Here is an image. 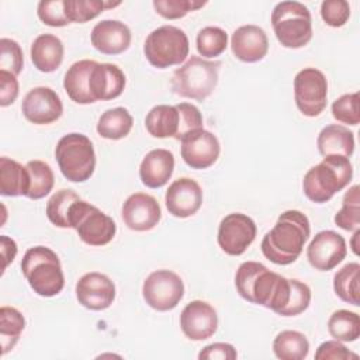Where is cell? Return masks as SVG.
Returning <instances> with one entry per match:
<instances>
[{
    "label": "cell",
    "mask_w": 360,
    "mask_h": 360,
    "mask_svg": "<svg viewBox=\"0 0 360 360\" xmlns=\"http://www.w3.org/2000/svg\"><path fill=\"white\" fill-rule=\"evenodd\" d=\"M22 49L17 41L10 38L0 39V70H6L18 76L22 70Z\"/></svg>",
    "instance_id": "cell-42"
},
{
    "label": "cell",
    "mask_w": 360,
    "mask_h": 360,
    "mask_svg": "<svg viewBox=\"0 0 360 360\" xmlns=\"http://www.w3.org/2000/svg\"><path fill=\"white\" fill-rule=\"evenodd\" d=\"M221 62L191 55L172 77V90L180 97L197 101L205 100L218 84Z\"/></svg>",
    "instance_id": "cell-5"
},
{
    "label": "cell",
    "mask_w": 360,
    "mask_h": 360,
    "mask_svg": "<svg viewBox=\"0 0 360 360\" xmlns=\"http://www.w3.org/2000/svg\"><path fill=\"white\" fill-rule=\"evenodd\" d=\"M125 87V75L114 63H96L90 76V91L96 101L114 100Z\"/></svg>",
    "instance_id": "cell-23"
},
{
    "label": "cell",
    "mask_w": 360,
    "mask_h": 360,
    "mask_svg": "<svg viewBox=\"0 0 360 360\" xmlns=\"http://www.w3.org/2000/svg\"><path fill=\"white\" fill-rule=\"evenodd\" d=\"M359 235H360V229H357V231H354V235H353V240H352V249H353V252H354V255H359V246H357V243H356V240H357V238H359Z\"/></svg>",
    "instance_id": "cell-50"
},
{
    "label": "cell",
    "mask_w": 360,
    "mask_h": 360,
    "mask_svg": "<svg viewBox=\"0 0 360 360\" xmlns=\"http://www.w3.org/2000/svg\"><path fill=\"white\" fill-rule=\"evenodd\" d=\"M184 295L181 277L172 270H155L143 281L142 297L145 302L160 312L177 307Z\"/></svg>",
    "instance_id": "cell-10"
},
{
    "label": "cell",
    "mask_w": 360,
    "mask_h": 360,
    "mask_svg": "<svg viewBox=\"0 0 360 360\" xmlns=\"http://www.w3.org/2000/svg\"><path fill=\"white\" fill-rule=\"evenodd\" d=\"M190 44L186 32L174 25H162L153 30L145 39L143 53L148 62L166 69L180 65L188 56Z\"/></svg>",
    "instance_id": "cell-8"
},
{
    "label": "cell",
    "mask_w": 360,
    "mask_h": 360,
    "mask_svg": "<svg viewBox=\"0 0 360 360\" xmlns=\"http://www.w3.org/2000/svg\"><path fill=\"white\" fill-rule=\"evenodd\" d=\"M273 352L280 360H302L308 356L309 342L298 330H283L273 340Z\"/></svg>",
    "instance_id": "cell-31"
},
{
    "label": "cell",
    "mask_w": 360,
    "mask_h": 360,
    "mask_svg": "<svg viewBox=\"0 0 360 360\" xmlns=\"http://www.w3.org/2000/svg\"><path fill=\"white\" fill-rule=\"evenodd\" d=\"M180 143L181 158L191 169H208L219 158L221 145L218 138L204 128L187 134Z\"/></svg>",
    "instance_id": "cell-14"
},
{
    "label": "cell",
    "mask_w": 360,
    "mask_h": 360,
    "mask_svg": "<svg viewBox=\"0 0 360 360\" xmlns=\"http://www.w3.org/2000/svg\"><path fill=\"white\" fill-rule=\"evenodd\" d=\"M297 108L305 117H318L326 108L328 80L316 68H304L294 77Z\"/></svg>",
    "instance_id": "cell-11"
},
{
    "label": "cell",
    "mask_w": 360,
    "mask_h": 360,
    "mask_svg": "<svg viewBox=\"0 0 360 360\" xmlns=\"http://www.w3.org/2000/svg\"><path fill=\"white\" fill-rule=\"evenodd\" d=\"M155 11L166 20L183 18L190 11L198 10L207 4L201 0H153Z\"/></svg>",
    "instance_id": "cell-40"
},
{
    "label": "cell",
    "mask_w": 360,
    "mask_h": 360,
    "mask_svg": "<svg viewBox=\"0 0 360 360\" xmlns=\"http://www.w3.org/2000/svg\"><path fill=\"white\" fill-rule=\"evenodd\" d=\"M174 156L167 149H152L139 165V179L149 188L163 187L173 174Z\"/></svg>",
    "instance_id": "cell-22"
},
{
    "label": "cell",
    "mask_w": 360,
    "mask_h": 360,
    "mask_svg": "<svg viewBox=\"0 0 360 360\" xmlns=\"http://www.w3.org/2000/svg\"><path fill=\"white\" fill-rule=\"evenodd\" d=\"M231 49L236 59L255 63L267 55L269 39L264 30L259 25H242L236 28L231 37Z\"/></svg>",
    "instance_id": "cell-20"
},
{
    "label": "cell",
    "mask_w": 360,
    "mask_h": 360,
    "mask_svg": "<svg viewBox=\"0 0 360 360\" xmlns=\"http://www.w3.org/2000/svg\"><path fill=\"white\" fill-rule=\"evenodd\" d=\"M255 221L242 212H231L218 226V245L229 256H240L256 238Z\"/></svg>",
    "instance_id": "cell-12"
},
{
    "label": "cell",
    "mask_w": 360,
    "mask_h": 360,
    "mask_svg": "<svg viewBox=\"0 0 360 360\" xmlns=\"http://www.w3.org/2000/svg\"><path fill=\"white\" fill-rule=\"evenodd\" d=\"M332 115L336 121L347 125H359L360 112H359V93H347L338 97L332 103Z\"/></svg>",
    "instance_id": "cell-39"
},
{
    "label": "cell",
    "mask_w": 360,
    "mask_h": 360,
    "mask_svg": "<svg viewBox=\"0 0 360 360\" xmlns=\"http://www.w3.org/2000/svg\"><path fill=\"white\" fill-rule=\"evenodd\" d=\"M195 45L201 56L217 58L221 53H224L228 46V34L225 30L219 27H204L197 34Z\"/></svg>",
    "instance_id": "cell-37"
},
{
    "label": "cell",
    "mask_w": 360,
    "mask_h": 360,
    "mask_svg": "<svg viewBox=\"0 0 360 360\" xmlns=\"http://www.w3.org/2000/svg\"><path fill=\"white\" fill-rule=\"evenodd\" d=\"M37 14L49 27H65L70 24L65 13V0H42L37 6Z\"/></svg>",
    "instance_id": "cell-44"
},
{
    "label": "cell",
    "mask_w": 360,
    "mask_h": 360,
    "mask_svg": "<svg viewBox=\"0 0 360 360\" xmlns=\"http://www.w3.org/2000/svg\"><path fill=\"white\" fill-rule=\"evenodd\" d=\"M134 125V118L124 107H115L104 111L97 122V134L101 138L118 141L125 138Z\"/></svg>",
    "instance_id": "cell-29"
},
{
    "label": "cell",
    "mask_w": 360,
    "mask_h": 360,
    "mask_svg": "<svg viewBox=\"0 0 360 360\" xmlns=\"http://www.w3.org/2000/svg\"><path fill=\"white\" fill-rule=\"evenodd\" d=\"M179 110L176 105L159 104L149 110L145 117L146 131L153 138H176L179 132Z\"/></svg>",
    "instance_id": "cell-28"
},
{
    "label": "cell",
    "mask_w": 360,
    "mask_h": 360,
    "mask_svg": "<svg viewBox=\"0 0 360 360\" xmlns=\"http://www.w3.org/2000/svg\"><path fill=\"white\" fill-rule=\"evenodd\" d=\"M291 281V292L287 305L283 308V311L278 314L281 316H297L302 314L311 302V288L295 278H290Z\"/></svg>",
    "instance_id": "cell-41"
},
{
    "label": "cell",
    "mask_w": 360,
    "mask_h": 360,
    "mask_svg": "<svg viewBox=\"0 0 360 360\" xmlns=\"http://www.w3.org/2000/svg\"><path fill=\"white\" fill-rule=\"evenodd\" d=\"M55 159L63 177L73 183L89 180L96 169V153L91 141L79 132L63 135L55 148Z\"/></svg>",
    "instance_id": "cell-6"
},
{
    "label": "cell",
    "mask_w": 360,
    "mask_h": 360,
    "mask_svg": "<svg viewBox=\"0 0 360 360\" xmlns=\"http://www.w3.org/2000/svg\"><path fill=\"white\" fill-rule=\"evenodd\" d=\"M0 246H1V256H3L1 271H4L17 255V243L14 242V239L8 238L7 235H1L0 236Z\"/></svg>",
    "instance_id": "cell-49"
},
{
    "label": "cell",
    "mask_w": 360,
    "mask_h": 360,
    "mask_svg": "<svg viewBox=\"0 0 360 360\" xmlns=\"http://www.w3.org/2000/svg\"><path fill=\"white\" fill-rule=\"evenodd\" d=\"M316 146L323 158L330 155L350 158L354 152V134L345 125L330 124L318 134Z\"/></svg>",
    "instance_id": "cell-26"
},
{
    "label": "cell",
    "mask_w": 360,
    "mask_h": 360,
    "mask_svg": "<svg viewBox=\"0 0 360 360\" xmlns=\"http://www.w3.org/2000/svg\"><path fill=\"white\" fill-rule=\"evenodd\" d=\"M347 248L342 235L326 229L318 232L307 248V259L309 264L319 271L335 269L346 257Z\"/></svg>",
    "instance_id": "cell-13"
},
{
    "label": "cell",
    "mask_w": 360,
    "mask_h": 360,
    "mask_svg": "<svg viewBox=\"0 0 360 360\" xmlns=\"http://www.w3.org/2000/svg\"><path fill=\"white\" fill-rule=\"evenodd\" d=\"M169 214L176 218H188L194 215L202 204V190L200 184L190 177L174 180L165 195Z\"/></svg>",
    "instance_id": "cell-19"
},
{
    "label": "cell",
    "mask_w": 360,
    "mask_h": 360,
    "mask_svg": "<svg viewBox=\"0 0 360 360\" xmlns=\"http://www.w3.org/2000/svg\"><path fill=\"white\" fill-rule=\"evenodd\" d=\"M63 44L53 34H41L31 44V60L44 73L55 72L63 60Z\"/></svg>",
    "instance_id": "cell-25"
},
{
    "label": "cell",
    "mask_w": 360,
    "mask_h": 360,
    "mask_svg": "<svg viewBox=\"0 0 360 360\" xmlns=\"http://www.w3.org/2000/svg\"><path fill=\"white\" fill-rule=\"evenodd\" d=\"M131 30L118 20H103L91 30V45L104 55H120L131 45Z\"/></svg>",
    "instance_id": "cell-21"
},
{
    "label": "cell",
    "mask_w": 360,
    "mask_h": 360,
    "mask_svg": "<svg viewBox=\"0 0 360 360\" xmlns=\"http://www.w3.org/2000/svg\"><path fill=\"white\" fill-rule=\"evenodd\" d=\"M238 357L236 349L231 343L217 342L207 345L198 353L200 360H235Z\"/></svg>",
    "instance_id": "cell-47"
},
{
    "label": "cell",
    "mask_w": 360,
    "mask_h": 360,
    "mask_svg": "<svg viewBox=\"0 0 360 360\" xmlns=\"http://www.w3.org/2000/svg\"><path fill=\"white\" fill-rule=\"evenodd\" d=\"M96 63L91 59H82L75 62L65 73L63 87L72 101L77 104L96 103L90 91V76Z\"/></svg>",
    "instance_id": "cell-24"
},
{
    "label": "cell",
    "mask_w": 360,
    "mask_h": 360,
    "mask_svg": "<svg viewBox=\"0 0 360 360\" xmlns=\"http://www.w3.org/2000/svg\"><path fill=\"white\" fill-rule=\"evenodd\" d=\"M335 294L345 302L360 305V264L356 262L345 264L333 276Z\"/></svg>",
    "instance_id": "cell-30"
},
{
    "label": "cell",
    "mask_w": 360,
    "mask_h": 360,
    "mask_svg": "<svg viewBox=\"0 0 360 360\" xmlns=\"http://www.w3.org/2000/svg\"><path fill=\"white\" fill-rule=\"evenodd\" d=\"M21 271L34 292L41 297H53L63 290L65 276L60 260L46 246L30 248L21 260Z\"/></svg>",
    "instance_id": "cell-4"
},
{
    "label": "cell",
    "mask_w": 360,
    "mask_h": 360,
    "mask_svg": "<svg viewBox=\"0 0 360 360\" xmlns=\"http://www.w3.org/2000/svg\"><path fill=\"white\" fill-rule=\"evenodd\" d=\"M271 27L276 38L285 48H302L312 38L311 13L300 1L277 3L271 11Z\"/></svg>",
    "instance_id": "cell-7"
},
{
    "label": "cell",
    "mask_w": 360,
    "mask_h": 360,
    "mask_svg": "<svg viewBox=\"0 0 360 360\" xmlns=\"http://www.w3.org/2000/svg\"><path fill=\"white\" fill-rule=\"evenodd\" d=\"M30 173V190L27 197L31 200H41L48 195L55 184V176L51 166L44 160H30L27 165Z\"/></svg>",
    "instance_id": "cell-35"
},
{
    "label": "cell",
    "mask_w": 360,
    "mask_h": 360,
    "mask_svg": "<svg viewBox=\"0 0 360 360\" xmlns=\"http://www.w3.org/2000/svg\"><path fill=\"white\" fill-rule=\"evenodd\" d=\"M18 96V80L10 72L0 70V105L7 107L15 101Z\"/></svg>",
    "instance_id": "cell-48"
},
{
    "label": "cell",
    "mask_w": 360,
    "mask_h": 360,
    "mask_svg": "<svg viewBox=\"0 0 360 360\" xmlns=\"http://www.w3.org/2000/svg\"><path fill=\"white\" fill-rule=\"evenodd\" d=\"M359 356L350 352L340 340H326L321 343L315 352L316 360H349L357 359Z\"/></svg>",
    "instance_id": "cell-46"
},
{
    "label": "cell",
    "mask_w": 360,
    "mask_h": 360,
    "mask_svg": "<svg viewBox=\"0 0 360 360\" xmlns=\"http://www.w3.org/2000/svg\"><path fill=\"white\" fill-rule=\"evenodd\" d=\"M80 197L70 188H60L46 202V217L58 228H70V211Z\"/></svg>",
    "instance_id": "cell-32"
},
{
    "label": "cell",
    "mask_w": 360,
    "mask_h": 360,
    "mask_svg": "<svg viewBox=\"0 0 360 360\" xmlns=\"http://www.w3.org/2000/svg\"><path fill=\"white\" fill-rule=\"evenodd\" d=\"M238 294L248 302L262 305L277 315L287 305L291 281L259 262H243L235 274Z\"/></svg>",
    "instance_id": "cell-1"
},
{
    "label": "cell",
    "mask_w": 360,
    "mask_h": 360,
    "mask_svg": "<svg viewBox=\"0 0 360 360\" xmlns=\"http://www.w3.org/2000/svg\"><path fill=\"white\" fill-rule=\"evenodd\" d=\"M321 17L329 27H343L350 17V6L346 0H325L321 4Z\"/></svg>",
    "instance_id": "cell-45"
},
{
    "label": "cell",
    "mask_w": 360,
    "mask_h": 360,
    "mask_svg": "<svg viewBox=\"0 0 360 360\" xmlns=\"http://www.w3.org/2000/svg\"><path fill=\"white\" fill-rule=\"evenodd\" d=\"M121 217L131 231L145 232L153 229L159 224L162 211L153 195L146 193H134L124 201Z\"/></svg>",
    "instance_id": "cell-16"
},
{
    "label": "cell",
    "mask_w": 360,
    "mask_h": 360,
    "mask_svg": "<svg viewBox=\"0 0 360 360\" xmlns=\"http://www.w3.org/2000/svg\"><path fill=\"white\" fill-rule=\"evenodd\" d=\"M24 328L25 318L17 308L7 305L0 308V342L3 349L1 354H6L15 346Z\"/></svg>",
    "instance_id": "cell-33"
},
{
    "label": "cell",
    "mask_w": 360,
    "mask_h": 360,
    "mask_svg": "<svg viewBox=\"0 0 360 360\" xmlns=\"http://www.w3.org/2000/svg\"><path fill=\"white\" fill-rule=\"evenodd\" d=\"M353 177V166L346 156L330 155L312 166L302 179V191L308 200L316 204L329 201L342 191Z\"/></svg>",
    "instance_id": "cell-3"
},
{
    "label": "cell",
    "mask_w": 360,
    "mask_h": 360,
    "mask_svg": "<svg viewBox=\"0 0 360 360\" xmlns=\"http://www.w3.org/2000/svg\"><path fill=\"white\" fill-rule=\"evenodd\" d=\"M22 115L32 124L46 125L58 121L63 114L59 94L51 87L38 86L31 89L21 104Z\"/></svg>",
    "instance_id": "cell-15"
},
{
    "label": "cell",
    "mask_w": 360,
    "mask_h": 360,
    "mask_svg": "<svg viewBox=\"0 0 360 360\" xmlns=\"http://www.w3.org/2000/svg\"><path fill=\"white\" fill-rule=\"evenodd\" d=\"M76 298L87 309L103 311L114 302L115 285L108 276L90 271L83 274L76 283Z\"/></svg>",
    "instance_id": "cell-17"
},
{
    "label": "cell",
    "mask_w": 360,
    "mask_h": 360,
    "mask_svg": "<svg viewBox=\"0 0 360 360\" xmlns=\"http://www.w3.org/2000/svg\"><path fill=\"white\" fill-rule=\"evenodd\" d=\"M30 190V173L22 166L7 156L0 158V193L6 197H27Z\"/></svg>",
    "instance_id": "cell-27"
},
{
    "label": "cell",
    "mask_w": 360,
    "mask_h": 360,
    "mask_svg": "<svg viewBox=\"0 0 360 360\" xmlns=\"http://www.w3.org/2000/svg\"><path fill=\"white\" fill-rule=\"evenodd\" d=\"M176 108L179 110L180 120H179V132L174 139L181 141V138L186 136L187 134L204 128L202 114L194 104L180 103V104H176Z\"/></svg>",
    "instance_id": "cell-43"
},
{
    "label": "cell",
    "mask_w": 360,
    "mask_h": 360,
    "mask_svg": "<svg viewBox=\"0 0 360 360\" xmlns=\"http://www.w3.org/2000/svg\"><path fill=\"white\" fill-rule=\"evenodd\" d=\"M359 186H352L343 195V205L335 215V224L345 231H357L360 228V197Z\"/></svg>",
    "instance_id": "cell-38"
},
{
    "label": "cell",
    "mask_w": 360,
    "mask_h": 360,
    "mask_svg": "<svg viewBox=\"0 0 360 360\" xmlns=\"http://www.w3.org/2000/svg\"><path fill=\"white\" fill-rule=\"evenodd\" d=\"M311 233L309 219L298 210L284 211L263 236L260 249L266 259L278 266L294 263Z\"/></svg>",
    "instance_id": "cell-2"
},
{
    "label": "cell",
    "mask_w": 360,
    "mask_h": 360,
    "mask_svg": "<svg viewBox=\"0 0 360 360\" xmlns=\"http://www.w3.org/2000/svg\"><path fill=\"white\" fill-rule=\"evenodd\" d=\"M180 328L190 340H205L218 329V315L212 305L194 300L180 314Z\"/></svg>",
    "instance_id": "cell-18"
},
{
    "label": "cell",
    "mask_w": 360,
    "mask_h": 360,
    "mask_svg": "<svg viewBox=\"0 0 360 360\" xmlns=\"http://www.w3.org/2000/svg\"><path fill=\"white\" fill-rule=\"evenodd\" d=\"M328 330L336 340L354 342L360 338V316L349 309H338L328 321Z\"/></svg>",
    "instance_id": "cell-34"
},
{
    "label": "cell",
    "mask_w": 360,
    "mask_h": 360,
    "mask_svg": "<svg viewBox=\"0 0 360 360\" xmlns=\"http://www.w3.org/2000/svg\"><path fill=\"white\" fill-rule=\"evenodd\" d=\"M70 228L76 229L82 242L90 246H104L117 233L114 219L82 198L72 207Z\"/></svg>",
    "instance_id": "cell-9"
},
{
    "label": "cell",
    "mask_w": 360,
    "mask_h": 360,
    "mask_svg": "<svg viewBox=\"0 0 360 360\" xmlns=\"http://www.w3.org/2000/svg\"><path fill=\"white\" fill-rule=\"evenodd\" d=\"M121 3L101 0H65V13L70 22H87L100 15L105 8H112Z\"/></svg>",
    "instance_id": "cell-36"
}]
</instances>
